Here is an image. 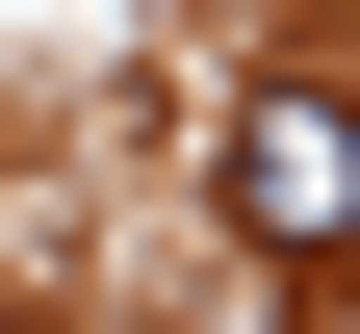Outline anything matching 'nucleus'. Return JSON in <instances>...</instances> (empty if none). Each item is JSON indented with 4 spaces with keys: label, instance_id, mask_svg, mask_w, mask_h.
I'll list each match as a JSON object with an SVG mask.
<instances>
[{
    "label": "nucleus",
    "instance_id": "nucleus-1",
    "mask_svg": "<svg viewBox=\"0 0 360 334\" xmlns=\"http://www.w3.org/2000/svg\"><path fill=\"white\" fill-rule=\"evenodd\" d=\"M232 231L309 257V283L360 257V77H257V103H232Z\"/></svg>",
    "mask_w": 360,
    "mask_h": 334
}]
</instances>
